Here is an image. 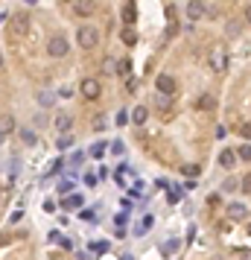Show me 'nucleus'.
<instances>
[{
	"instance_id": "nucleus-36",
	"label": "nucleus",
	"mask_w": 251,
	"mask_h": 260,
	"mask_svg": "<svg viewBox=\"0 0 251 260\" xmlns=\"http://www.w3.org/2000/svg\"><path fill=\"white\" fill-rule=\"evenodd\" d=\"M243 190H246V193H251V176H246V179H243Z\"/></svg>"
},
{
	"instance_id": "nucleus-41",
	"label": "nucleus",
	"mask_w": 251,
	"mask_h": 260,
	"mask_svg": "<svg viewBox=\"0 0 251 260\" xmlns=\"http://www.w3.org/2000/svg\"><path fill=\"white\" fill-rule=\"evenodd\" d=\"M0 143H3V132H0Z\"/></svg>"
},
{
	"instance_id": "nucleus-24",
	"label": "nucleus",
	"mask_w": 251,
	"mask_h": 260,
	"mask_svg": "<svg viewBox=\"0 0 251 260\" xmlns=\"http://www.w3.org/2000/svg\"><path fill=\"white\" fill-rule=\"evenodd\" d=\"M102 152H105V143H94V146H91V155H94V158H102Z\"/></svg>"
},
{
	"instance_id": "nucleus-15",
	"label": "nucleus",
	"mask_w": 251,
	"mask_h": 260,
	"mask_svg": "<svg viewBox=\"0 0 251 260\" xmlns=\"http://www.w3.org/2000/svg\"><path fill=\"white\" fill-rule=\"evenodd\" d=\"M234 161H237V155H234L231 149H225V152L219 155V164H222V167H234Z\"/></svg>"
},
{
	"instance_id": "nucleus-29",
	"label": "nucleus",
	"mask_w": 251,
	"mask_h": 260,
	"mask_svg": "<svg viewBox=\"0 0 251 260\" xmlns=\"http://www.w3.org/2000/svg\"><path fill=\"white\" fill-rule=\"evenodd\" d=\"M240 135H243L246 140H251V123H243V129H240Z\"/></svg>"
},
{
	"instance_id": "nucleus-33",
	"label": "nucleus",
	"mask_w": 251,
	"mask_h": 260,
	"mask_svg": "<svg viewBox=\"0 0 251 260\" xmlns=\"http://www.w3.org/2000/svg\"><path fill=\"white\" fill-rule=\"evenodd\" d=\"M126 85H129V88H126V91H132V94H135V91H137V79H129V82H126Z\"/></svg>"
},
{
	"instance_id": "nucleus-10",
	"label": "nucleus",
	"mask_w": 251,
	"mask_h": 260,
	"mask_svg": "<svg viewBox=\"0 0 251 260\" xmlns=\"http://www.w3.org/2000/svg\"><path fill=\"white\" fill-rule=\"evenodd\" d=\"M146 120H149V108H146V105H137V108L132 111V123H137V126H143Z\"/></svg>"
},
{
	"instance_id": "nucleus-39",
	"label": "nucleus",
	"mask_w": 251,
	"mask_h": 260,
	"mask_svg": "<svg viewBox=\"0 0 251 260\" xmlns=\"http://www.w3.org/2000/svg\"><path fill=\"white\" fill-rule=\"evenodd\" d=\"M0 67H3V53H0Z\"/></svg>"
},
{
	"instance_id": "nucleus-9",
	"label": "nucleus",
	"mask_w": 251,
	"mask_h": 260,
	"mask_svg": "<svg viewBox=\"0 0 251 260\" xmlns=\"http://www.w3.org/2000/svg\"><path fill=\"white\" fill-rule=\"evenodd\" d=\"M246 214H249V208H246V205H240V202L228 205V220H246Z\"/></svg>"
},
{
	"instance_id": "nucleus-12",
	"label": "nucleus",
	"mask_w": 251,
	"mask_h": 260,
	"mask_svg": "<svg viewBox=\"0 0 251 260\" xmlns=\"http://www.w3.org/2000/svg\"><path fill=\"white\" fill-rule=\"evenodd\" d=\"M120 41H123V44H129V47H132V44H137V32H135V29H132V26H126V29H123V32H120Z\"/></svg>"
},
{
	"instance_id": "nucleus-21",
	"label": "nucleus",
	"mask_w": 251,
	"mask_h": 260,
	"mask_svg": "<svg viewBox=\"0 0 251 260\" xmlns=\"http://www.w3.org/2000/svg\"><path fill=\"white\" fill-rule=\"evenodd\" d=\"M213 105H216V102H213V97H208V94L199 100V108H202V111H208V108H213Z\"/></svg>"
},
{
	"instance_id": "nucleus-6",
	"label": "nucleus",
	"mask_w": 251,
	"mask_h": 260,
	"mask_svg": "<svg viewBox=\"0 0 251 260\" xmlns=\"http://www.w3.org/2000/svg\"><path fill=\"white\" fill-rule=\"evenodd\" d=\"M79 91H82V97H85V100H97V97L102 94V88H99V82H97V79H82Z\"/></svg>"
},
{
	"instance_id": "nucleus-40",
	"label": "nucleus",
	"mask_w": 251,
	"mask_h": 260,
	"mask_svg": "<svg viewBox=\"0 0 251 260\" xmlns=\"http://www.w3.org/2000/svg\"><path fill=\"white\" fill-rule=\"evenodd\" d=\"M26 3H38V0H26Z\"/></svg>"
},
{
	"instance_id": "nucleus-18",
	"label": "nucleus",
	"mask_w": 251,
	"mask_h": 260,
	"mask_svg": "<svg viewBox=\"0 0 251 260\" xmlns=\"http://www.w3.org/2000/svg\"><path fill=\"white\" fill-rule=\"evenodd\" d=\"M117 73H120V76H129V73H132V61H129V59H123V61L117 64Z\"/></svg>"
},
{
	"instance_id": "nucleus-30",
	"label": "nucleus",
	"mask_w": 251,
	"mask_h": 260,
	"mask_svg": "<svg viewBox=\"0 0 251 260\" xmlns=\"http://www.w3.org/2000/svg\"><path fill=\"white\" fill-rule=\"evenodd\" d=\"M167 20H170V23H173V20H175V6H173V3H170V6H167Z\"/></svg>"
},
{
	"instance_id": "nucleus-20",
	"label": "nucleus",
	"mask_w": 251,
	"mask_h": 260,
	"mask_svg": "<svg viewBox=\"0 0 251 260\" xmlns=\"http://www.w3.org/2000/svg\"><path fill=\"white\" fill-rule=\"evenodd\" d=\"M117 64H120V61H114V59H105V61H102V70H105V73H117Z\"/></svg>"
},
{
	"instance_id": "nucleus-4",
	"label": "nucleus",
	"mask_w": 251,
	"mask_h": 260,
	"mask_svg": "<svg viewBox=\"0 0 251 260\" xmlns=\"http://www.w3.org/2000/svg\"><path fill=\"white\" fill-rule=\"evenodd\" d=\"M67 50H70V44H67V38H64V35H53V38L47 41V53H50L53 59L67 56Z\"/></svg>"
},
{
	"instance_id": "nucleus-32",
	"label": "nucleus",
	"mask_w": 251,
	"mask_h": 260,
	"mask_svg": "<svg viewBox=\"0 0 251 260\" xmlns=\"http://www.w3.org/2000/svg\"><path fill=\"white\" fill-rule=\"evenodd\" d=\"M44 211H47V214H53V211H56V202H53V199H47V202H44Z\"/></svg>"
},
{
	"instance_id": "nucleus-34",
	"label": "nucleus",
	"mask_w": 251,
	"mask_h": 260,
	"mask_svg": "<svg viewBox=\"0 0 251 260\" xmlns=\"http://www.w3.org/2000/svg\"><path fill=\"white\" fill-rule=\"evenodd\" d=\"M126 120H129V114H126V111H120V114H117V126H123Z\"/></svg>"
},
{
	"instance_id": "nucleus-37",
	"label": "nucleus",
	"mask_w": 251,
	"mask_h": 260,
	"mask_svg": "<svg viewBox=\"0 0 251 260\" xmlns=\"http://www.w3.org/2000/svg\"><path fill=\"white\" fill-rule=\"evenodd\" d=\"M9 18H12L9 12H0V23H3V20H9Z\"/></svg>"
},
{
	"instance_id": "nucleus-28",
	"label": "nucleus",
	"mask_w": 251,
	"mask_h": 260,
	"mask_svg": "<svg viewBox=\"0 0 251 260\" xmlns=\"http://www.w3.org/2000/svg\"><path fill=\"white\" fill-rule=\"evenodd\" d=\"M219 202H222V199H219V193H211V196H208V205H211V208H216Z\"/></svg>"
},
{
	"instance_id": "nucleus-23",
	"label": "nucleus",
	"mask_w": 251,
	"mask_h": 260,
	"mask_svg": "<svg viewBox=\"0 0 251 260\" xmlns=\"http://www.w3.org/2000/svg\"><path fill=\"white\" fill-rule=\"evenodd\" d=\"M56 143H58V149H67V146L73 143V138H70V135H61V138H58Z\"/></svg>"
},
{
	"instance_id": "nucleus-25",
	"label": "nucleus",
	"mask_w": 251,
	"mask_h": 260,
	"mask_svg": "<svg viewBox=\"0 0 251 260\" xmlns=\"http://www.w3.org/2000/svg\"><path fill=\"white\" fill-rule=\"evenodd\" d=\"M175 35H178V23H175V20H173V23H170V26H167V38H175Z\"/></svg>"
},
{
	"instance_id": "nucleus-38",
	"label": "nucleus",
	"mask_w": 251,
	"mask_h": 260,
	"mask_svg": "<svg viewBox=\"0 0 251 260\" xmlns=\"http://www.w3.org/2000/svg\"><path fill=\"white\" fill-rule=\"evenodd\" d=\"M246 18H249V23H251V6H249V9H246Z\"/></svg>"
},
{
	"instance_id": "nucleus-11",
	"label": "nucleus",
	"mask_w": 251,
	"mask_h": 260,
	"mask_svg": "<svg viewBox=\"0 0 251 260\" xmlns=\"http://www.w3.org/2000/svg\"><path fill=\"white\" fill-rule=\"evenodd\" d=\"M123 20H126V26H132V23L137 20V12H135V3H132V0H129L126 9H123Z\"/></svg>"
},
{
	"instance_id": "nucleus-27",
	"label": "nucleus",
	"mask_w": 251,
	"mask_h": 260,
	"mask_svg": "<svg viewBox=\"0 0 251 260\" xmlns=\"http://www.w3.org/2000/svg\"><path fill=\"white\" fill-rule=\"evenodd\" d=\"M240 158H243V161H251V143H246V146L240 149Z\"/></svg>"
},
{
	"instance_id": "nucleus-8",
	"label": "nucleus",
	"mask_w": 251,
	"mask_h": 260,
	"mask_svg": "<svg viewBox=\"0 0 251 260\" xmlns=\"http://www.w3.org/2000/svg\"><path fill=\"white\" fill-rule=\"evenodd\" d=\"M70 3H73V12L82 15V18H91L94 9H97V0H70Z\"/></svg>"
},
{
	"instance_id": "nucleus-2",
	"label": "nucleus",
	"mask_w": 251,
	"mask_h": 260,
	"mask_svg": "<svg viewBox=\"0 0 251 260\" xmlns=\"http://www.w3.org/2000/svg\"><path fill=\"white\" fill-rule=\"evenodd\" d=\"M76 41H79L82 50H91V47H97V41H99V29H97V26H82V29L76 32Z\"/></svg>"
},
{
	"instance_id": "nucleus-26",
	"label": "nucleus",
	"mask_w": 251,
	"mask_h": 260,
	"mask_svg": "<svg viewBox=\"0 0 251 260\" xmlns=\"http://www.w3.org/2000/svg\"><path fill=\"white\" fill-rule=\"evenodd\" d=\"M108 249V243L105 240H99V243H91V252H105Z\"/></svg>"
},
{
	"instance_id": "nucleus-7",
	"label": "nucleus",
	"mask_w": 251,
	"mask_h": 260,
	"mask_svg": "<svg viewBox=\"0 0 251 260\" xmlns=\"http://www.w3.org/2000/svg\"><path fill=\"white\" fill-rule=\"evenodd\" d=\"M205 15H208V6H205L202 0H190V3H187V18H190V20H202Z\"/></svg>"
},
{
	"instance_id": "nucleus-13",
	"label": "nucleus",
	"mask_w": 251,
	"mask_h": 260,
	"mask_svg": "<svg viewBox=\"0 0 251 260\" xmlns=\"http://www.w3.org/2000/svg\"><path fill=\"white\" fill-rule=\"evenodd\" d=\"M70 126H73V117H70V114H58V117H56V129H58V132H67Z\"/></svg>"
},
{
	"instance_id": "nucleus-31",
	"label": "nucleus",
	"mask_w": 251,
	"mask_h": 260,
	"mask_svg": "<svg viewBox=\"0 0 251 260\" xmlns=\"http://www.w3.org/2000/svg\"><path fill=\"white\" fill-rule=\"evenodd\" d=\"M38 100H41L44 105H53V94H38Z\"/></svg>"
},
{
	"instance_id": "nucleus-22",
	"label": "nucleus",
	"mask_w": 251,
	"mask_h": 260,
	"mask_svg": "<svg viewBox=\"0 0 251 260\" xmlns=\"http://www.w3.org/2000/svg\"><path fill=\"white\" fill-rule=\"evenodd\" d=\"M181 173H184V176H199L202 170H199V164H184V167H181Z\"/></svg>"
},
{
	"instance_id": "nucleus-42",
	"label": "nucleus",
	"mask_w": 251,
	"mask_h": 260,
	"mask_svg": "<svg viewBox=\"0 0 251 260\" xmlns=\"http://www.w3.org/2000/svg\"><path fill=\"white\" fill-rule=\"evenodd\" d=\"M249 234H251V225H249Z\"/></svg>"
},
{
	"instance_id": "nucleus-17",
	"label": "nucleus",
	"mask_w": 251,
	"mask_h": 260,
	"mask_svg": "<svg viewBox=\"0 0 251 260\" xmlns=\"http://www.w3.org/2000/svg\"><path fill=\"white\" fill-rule=\"evenodd\" d=\"M149 225H152V217H143V220L137 222V228H135V234H146V231H149Z\"/></svg>"
},
{
	"instance_id": "nucleus-5",
	"label": "nucleus",
	"mask_w": 251,
	"mask_h": 260,
	"mask_svg": "<svg viewBox=\"0 0 251 260\" xmlns=\"http://www.w3.org/2000/svg\"><path fill=\"white\" fill-rule=\"evenodd\" d=\"M155 88H158V94H167V97L178 91V85H175V79H173V76H167V73H161V76L155 79Z\"/></svg>"
},
{
	"instance_id": "nucleus-1",
	"label": "nucleus",
	"mask_w": 251,
	"mask_h": 260,
	"mask_svg": "<svg viewBox=\"0 0 251 260\" xmlns=\"http://www.w3.org/2000/svg\"><path fill=\"white\" fill-rule=\"evenodd\" d=\"M9 32H12L15 38H23V35L29 32V15H26V12L12 15V18H9Z\"/></svg>"
},
{
	"instance_id": "nucleus-14",
	"label": "nucleus",
	"mask_w": 251,
	"mask_h": 260,
	"mask_svg": "<svg viewBox=\"0 0 251 260\" xmlns=\"http://www.w3.org/2000/svg\"><path fill=\"white\" fill-rule=\"evenodd\" d=\"M79 205H82V196H79V193H73V196H67V199L61 202V208H64V211H76Z\"/></svg>"
},
{
	"instance_id": "nucleus-3",
	"label": "nucleus",
	"mask_w": 251,
	"mask_h": 260,
	"mask_svg": "<svg viewBox=\"0 0 251 260\" xmlns=\"http://www.w3.org/2000/svg\"><path fill=\"white\" fill-rule=\"evenodd\" d=\"M208 64H211V70H216V73H222V70L228 67V53H225V47H222V44H216V47L211 50Z\"/></svg>"
},
{
	"instance_id": "nucleus-35",
	"label": "nucleus",
	"mask_w": 251,
	"mask_h": 260,
	"mask_svg": "<svg viewBox=\"0 0 251 260\" xmlns=\"http://www.w3.org/2000/svg\"><path fill=\"white\" fill-rule=\"evenodd\" d=\"M85 184H91V187H94V184H97V176H94V173H88V176H85Z\"/></svg>"
},
{
	"instance_id": "nucleus-16",
	"label": "nucleus",
	"mask_w": 251,
	"mask_h": 260,
	"mask_svg": "<svg viewBox=\"0 0 251 260\" xmlns=\"http://www.w3.org/2000/svg\"><path fill=\"white\" fill-rule=\"evenodd\" d=\"M12 129H15V120H12L9 114H6V117H0V132H3V135H9Z\"/></svg>"
},
{
	"instance_id": "nucleus-19",
	"label": "nucleus",
	"mask_w": 251,
	"mask_h": 260,
	"mask_svg": "<svg viewBox=\"0 0 251 260\" xmlns=\"http://www.w3.org/2000/svg\"><path fill=\"white\" fill-rule=\"evenodd\" d=\"M20 140H23L26 146H32V143H35V132H29V129H20Z\"/></svg>"
}]
</instances>
